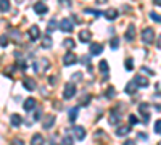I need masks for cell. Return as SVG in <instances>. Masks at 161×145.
<instances>
[{
	"label": "cell",
	"instance_id": "5b68a950",
	"mask_svg": "<svg viewBox=\"0 0 161 145\" xmlns=\"http://www.w3.org/2000/svg\"><path fill=\"white\" fill-rule=\"evenodd\" d=\"M77 61V57L73 53V52L69 50V52H66L64 53V57H63V63H64V66H71V64H74Z\"/></svg>",
	"mask_w": 161,
	"mask_h": 145
},
{
	"label": "cell",
	"instance_id": "83f0119b",
	"mask_svg": "<svg viewBox=\"0 0 161 145\" xmlns=\"http://www.w3.org/2000/svg\"><path fill=\"white\" fill-rule=\"evenodd\" d=\"M124 66H126V70H127V71H132V70H134V60H132V58H127Z\"/></svg>",
	"mask_w": 161,
	"mask_h": 145
},
{
	"label": "cell",
	"instance_id": "c3c4849f",
	"mask_svg": "<svg viewBox=\"0 0 161 145\" xmlns=\"http://www.w3.org/2000/svg\"><path fill=\"white\" fill-rule=\"evenodd\" d=\"M18 66H19L21 70H26V64H24L23 61H18Z\"/></svg>",
	"mask_w": 161,
	"mask_h": 145
},
{
	"label": "cell",
	"instance_id": "f1b7e54d",
	"mask_svg": "<svg viewBox=\"0 0 161 145\" xmlns=\"http://www.w3.org/2000/svg\"><path fill=\"white\" fill-rule=\"evenodd\" d=\"M110 45H111L113 50H116V48L119 47V39H118V37H113V39H111V42H110Z\"/></svg>",
	"mask_w": 161,
	"mask_h": 145
},
{
	"label": "cell",
	"instance_id": "836d02e7",
	"mask_svg": "<svg viewBox=\"0 0 161 145\" xmlns=\"http://www.w3.org/2000/svg\"><path fill=\"white\" fill-rule=\"evenodd\" d=\"M155 132H156V134H161V120H158V121L155 123Z\"/></svg>",
	"mask_w": 161,
	"mask_h": 145
},
{
	"label": "cell",
	"instance_id": "60d3db41",
	"mask_svg": "<svg viewBox=\"0 0 161 145\" xmlns=\"http://www.w3.org/2000/svg\"><path fill=\"white\" fill-rule=\"evenodd\" d=\"M139 139H142V140H147V139H148V136H147L145 132H139Z\"/></svg>",
	"mask_w": 161,
	"mask_h": 145
},
{
	"label": "cell",
	"instance_id": "5bb4252c",
	"mask_svg": "<svg viewBox=\"0 0 161 145\" xmlns=\"http://www.w3.org/2000/svg\"><path fill=\"white\" fill-rule=\"evenodd\" d=\"M90 37H92V34L87 29H82V31L79 32V41L80 42H90Z\"/></svg>",
	"mask_w": 161,
	"mask_h": 145
},
{
	"label": "cell",
	"instance_id": "ee69618b",
	"mask_svg": "<svg viewBox=\"0 0 161 145\" xmlns=\"http://www.w3.org/2000/svg\"><path fill=\"white\" fill-rule=\"evenodd\" d=\"M13 145H24V143H23V140L16 139V140H13Z\"/></svg>",
	"mask_w": 161,
	"mask_h": 145
},
{
	"label": "cell",
	"instance_id": "3957f363",
	"mask_svg": "<svg viewBox=\"0 0 161 145\" xmlns=\"http://www.w3.org/2000/svg\"><path fill=\"white\" fill-rule=\"evenodd\" d=\"M74 94H76V86H74L73 82L66 84V86H64V90H63V98L69 100V98L74 97Z\"/></svg>",
	"mask_w": 161,
	"mask_h": 145
},
{
	"label": "cell",
	"instance_id": "30bf717a",
	"mask_svg": "<svg viewBox=\"0 0 161 145\" xmlns=\"http://www.w3.org/2000/svg\"><path fill=\"white\" fill-rule=\"evenodd\" d=\"M23 86L26 87V90H36V87H37V84L32 77H26L23 81Z\"/></svg>",
	"mask_w": 161,
	"mask_h": 145
},
{
	"label": "cell",
	"instance_id": "ac0fdd59",
	"mask_svg": "<svg viewBox=\"0 0 161 145\" xmlns=\"http://www.w3.org/2000/svg\"><path fill=\"white\" fill-rule=\"evenodd\" d=\"M119 121H121V116H119L114 110H111V114H110V124H111V126H116V124H119Z\"/></svg>",
	"mask_w": 161,
	"mask_h": 145
},
{
	"label": "cell",
	"instance_id": "603a6c76",
	"mask_svg": "<svg viewBox=\"0 0 161 145\" xmlns=\"http://www.w3.org/2000/svg\"><path fill=\"white\" fill-rule=\"evenodd\" d=\"M57 28H58L57 20H50V21H48V26H47V34H52V32L55 31Z\"/></svg>",
	"mask_w": 161,
	"mask_h": 145
},
{
	"label": "cell",
	"instance_id": "8d00e7d4",
	"mask_svg": "<svg viewBox=\"0 0 161 145\" xmlns=\"http://www.w3.org/2000/svg\"><path fill=\"white\" fill-rule=\"evenodd\" d=\"M7 44H8V41H7V36H2V37H0V45L5 47Z\"/></svg>",
	"mask_w": 161,
	"mask_h": 145
},
{
	"label": "cell",
	"instance_id": "f907efd6",
	"mask_svg": "<svg viewBox=\"0 0 161 145\" xmlns=\"http://www.w3.org/2000/svg\"><path fill=\"white\" fill-rule=\"evenodd\" d=\"M153 3L158 5V7H161V0H153Z\"/></svg>",
	"mask_w": 161,
	"mask_h": 145
},
{
	"label": "cell",
	"instance_id": "9c48e42d",
	"mask_svg": "<svg viewBox=\"0 0 161 145\" xmlns=\"http://www.w3.org/2000/svg\"><path fill=\"white\" fill-rule=\"evenodd\" d=\"M134 82L137 84V87H148V79H147L145 76H136L134 77Z\"/></svg>",
	"mask_w": 161,
	"mask_h": 145
},
{
	"label": "cell",
	"instance_id": "11a10c76",
	"mask_svg": "<svg viewBox=\"0 0 161 145\" xmlns=\"http://www.w3.org/2000/svg\"><path fill=\"white\" fill-rule=\"evenodd\" d=\"M159 145H161V142H159Z\"/></svg>",
	"mask_w": 161,
	"mask_h": 145
},
{
	"label": "cell",
	"instance_id": "7a4b0ae2",
	"mask_svg": "<svg viewBox=\"0 0 161 145\" xmlns=\"http://www.w3.org/2000/svg\"><path fill=\"white\" fill-rule=\"evenodd\" d=\"M58 28H60L63 32L69 34V32H73V29H74V24H73V21H71L69 18H63V20L60 21V24H58Z\"/></svg>",
	"mask_w": 161,
	"mask_h": 145
},
{
	"label": "cell",
	"instance_id": "4fadbf2b",
	"mask_svg": "<svg viewBox=\"0 0 161 145\" xmlns=\"http://www.w3.org/2000/svg\"><path fill=\"white\" fill-rule=\"evenodd\" d=\"M73 132H74V137H76L77 140H84V137H86V131H84V127L76 126Z\"/></svg>",
	"mask_w": 161,
	"mask_h": 145
},
{
	"label": "cell",
	"instance_id": "f35d334b",
	"mask_svg": "<svg viewBox=\"0 0 161 145\" xmlns=\"http://www.w3.org/2000/svg\"><path fill=\"white\" fill-rule=\"evenodd\" d=\"M73 79H74V81H80V79H82V74H80V73H74Z\"/></svg>",
	"mask_w": 161,
	"mask_h": 145
},
{
	"label": "cell",
	"instance_id": "816d5d0a",
	"mask_svg": "<svg viewBox=\"0 0 161 145\" xmlns=\"http://www.w3.org/2000/svg\"><path fill=\"white\" fill-rule=\"evenodd\" d=\"M156 45H158V47L161 48V36H159V39H158V44H156Z\"/></svg>",
	"mask_w": 161,
	"mask_h": 145
},
{
	"label": "cell",
	"instance_id": "7402d4cb",
	"mask_svg": "<svg viewBox=\"0 0 161 145\" xmlns=\"http://www.w3.org/2000/svg\"><path fill=\"white\" fill-rule=\"evenodd\" d=\"M31 145H44V137L40 134H34L31 139Z\"/></svg>",
	"mask_w": 161,
	"mask_h": 145
},
{
	"label": "cell",
	"instance_id": "74e56055",
	"mask_svg": "<svg viewBox=\"0 0 161 145\" xmlns=\"http://www.w3.org/2000/svg\"><path fill=\"white\" fill-rule=\"evenodd\" d=\"M113 95H114V89L108 87V90H106V97H113Z\"/></svg>",
	"mask_w": 161,
	"mask_h": 145
},
{
	"label": "cell",
	"instance_id": "d4e9b609",
	"mask_svg": "<svg viewBox=\"0 0 161 145\" xmlns=\"http://www.w3.org/2000/svg\"><path fill=\"white\" fill-rule=\"evenodd\" d=\"M76 45V42L73 41V39H64V42H63V47L64 48H68V50H73Z\"/></svg>",
	"mask_w": 161,
	"mask_h": 145
},
{
	"label": "cell",
	"instance_id": "ab89813d",
	"mask_svg": "<svg viewBox=\"0 0 161 145\" xmlns=\"http://www.w3.org/2000/svg\"><path fill=\"white\" fill-rule=\"evenodd\" d=\"M143 114V123L147 124V123H148V120H150V114L148 113H142Z\"/></svg>",
	"mask_w": 161,
	"mask_h": 145
},
{
	"label": "cell",
	"instance_id": "4316f807",
	"mask_svg": "<svg viewBox=\"0 0 161 145\" xmlns=\"http://www.w3.org/2000/svg\"><path fill=\"white\" fill-rule=\"evenodd\" d=\"M42 47H44V48H50V47H52V37L47 36V37L42 39Z\"/></svg>",
	"mask_w": 161,
	"mask_h": 145
},
{
	"label": "cell",
	"instance_id": "681fc988",
	"mask_svg": "<svg viewBox=\"0 0 161 145\" xmlns=\"http://www.w3.org/2000/svg\"><path fill=\"white\" fill-rule=\"evenodd\" d=\"M34 120H40V110L36 113V116H34Z\"/></svg>",
	"mask_w": 161,
	"mask_h": 145
},
{
	"label": "cell",
	"instance_id": "bcb514c9",
	"mask_svg": "<svg viewBox=\"0 0 161 145\" xmlns=\"http://www.w3.org/2000/svg\"><path fill=\"white\" fill-rule=\"evenodd\" d=\"M142 71H143V73H148V74H153V71H152V70H148V68H145V66L142 68Z\"/></svg>",
	"mask_w": 161,
	"mask_h": 145
},
{
	"label": "cell",
	"instance_id": "2e32d148",
	"mask_svg": "<svg viewBox=\"0 0 161 145\" xmlns=\"http://www.w3.org/2000/svg\"><path fill=\"white\" fill-rule=\"evenodd\" d=\"M105 18L106 20H110V21H113V20H116L118 18V10H114V8H110V10H106L105 13Z\"/></svg>",
	"mask_w": 161,
	"mask_h": 145
},
{
	"label": "cell",
	"instance_id": "b9f144b4",
	"mask_svg": "<svg viewBox=\"0 0 161 145\" xmlns=\"http://www.w3.org/2000/svg\"><path fill=\"white\" fill-rule=\"evenodd\" d=\"M89 100H90V95H86V97L82 98V105H87V103H89Z\"/></svg>",
	"mask_w": 161,
	"mask_h": 145
},
{
	"label": "cell",
	"instance_id": "7dc6e473",
	"mask_svg": "<svg viewBox=\"0 0 161 145\" xmlns=\"http://www.w3.org/2000/svg\"><path fill=\"white\" fill-rule=\"evenodd\" d=\"M124 145H137V143L134 142V140H126V142H124Z\"/></svg>",
	"mask_w": 161,
	"mask_h": 145
},
{
	"label": "cell",
	"instance_id": "6da1fadb",
	"mask_svg": "<svg viewBox=\"0 0 161 145\" xmlns=\"http://www.w3.org/2000/svg\"><path fill=\"white\" fill-rule=\"evenodd\" d=\"M142 42L143 44H147V45H148V44H153L155 42V29L153 28H145L143 31H142Z\"/></svg>",
	"mask_w": 161,
	"mask_h": 145
},
{
	"label": "cell",
	"instance_id": "9a60e30c",
	"mask_svg": "<svg viewBox=\"0 0 161 145\" xmlns=\"http://www.w3.org/2000/svg\"><path fill=\"white\" fill-rule=\"evenodd\" d=\"M132 131V127L130 126H121V127H118L116 129V136H119V137H123V136H127L129 132Z\"/></svg>",
	"mask_w": 161,
	"mask_h": 145
},
{
	"label": "cell",
	"instance_id": "277c9868",
	"mask_svg": "<svg viewBox=\"0 0 161 145\" xmlns=\"http://www.w3.org/2000/svg\"><path fill=\"white\" fill-rule=\"evenodd\" d=\"M32 66H34V71H36V73H42V71L48 70L50 63H48V60H47V58H42V60H40V63H39V61H36V63L32 64Z\"/></svg>",
	"mask_w": 161,
	"mask_h": 145
},
{
	"label": "cell",
	"instance_id": "8fae6325",
	"mask_svg": "<svg viewBox=\"0 0 161 145\" xmlns=\"http://www.w3.org/2000/svg\"><path fill=\"white\" fill-rule=\"evenodd\" d=\"M53 124H55V116H53V114H47L44 123H42V127L44 129H50Z\"/></svg>",
	"mask_w": 161,
	"mask_h": 145
},
{
	"label": "cell",
	"instance_id": "d6986e66",
	"mask_svg": "<svg viewBox=\"0 0 161 145\" xmlns=\"http://www.w3.org/2000/svg\"><path fill=\"white\" fill-rule=\"evenodd\" d=\"M36 107V100L31 97V98H26V102H24V105H23V108L26 110V111H31L32 108Z\"/></svg>",
	"mask_w": 161,
	"mask_h": 145
},
{
	"label": "cell",
	"instance_id": "484cf974",
	"mask_svg": "<svg viewBox=\"0 0 161 145\" xmlns=\"http://www.w3.org/2000/svg\"><path fill=\"white\" fill-rule=\"evenodd\" d=\"M77 114H79V108L77 107H73L69 110V121H74L76 118H77Z\"/></svg>",
	"mask_w": 161,
	"mask_h": 145
},
{
	"label": "cell",
	"instance_id": "52a82bcc",
	"mask_svg": "<svg viewBox=\"0 0 161 145\" xmlns=\"http://www.w3.org/2000/svg\"><path fill=\"white\" fill-rule=\"evenodd\" d=\"M34 11L37 13V15H45V13L48 11V7L44 2H36L34 3Z\"/></svg>",
	"mask_w": 161,
	"mask_h": 145
},
{
	"label": "cell",
	"instance_id": "db71d44e",
	"mask_svg": "<svg viewBox=\"0 0 161 145\" xmlns=\"http://www.w3.org/2000/svg\"><path fill=\"white\" fill-rule=\"evenodd\" d=\"M16 2H18V3H21V2H23V0H16Z\"/></svg>",
	"mask_w": 161,
	"mask_h": 145
},
{
	"label": "cell",
	"instance_id": "4dcf8cb0",
	"mask_svg": "<svg viewBox=\"0 0 161 145\" xmlns=\"http://www.w3.org/2000/svg\"><path fill=\"white\" fill-rule=\"evenodd\" d=\"M150 18L153 20V21H156V23H161V15H158V13H150Z\"/></svg>",
	"mask_w": 161,
	"mask_h": 145
},
{
	"label": "cell",
	"instance_id": "7bdbcfd3",
	"mask_svg": "<svg viewBox=\"0 0 161 145\" xmlns=\"http://www.w3.org/2000/svg\"><path fill=\"white\" fill-rule=\"evenodd\" d=\"M82 61H84V64H87V68L90 66V64H89V57L86 55V57H82Z\"/></svg>",
	"mask_w": 161,
	"mask_h": 145
},
{
	"label": "cell",
	"instance_id": "44dd1931",
	"mask_svg": "<svg viewBox=\"0 0 161 145\" xmlns=\"http://www.w3.org/2000/svg\"><path fill=\"white\" fill-rule=\"evenodd\" d=\"M137 84L136 82H134V81H130L127 86H126V94H129V95H132V94H136V92H137Z\"/></svg>",
	"mask_w": 161,
	"mask_h": 145
},
{
	"label": "cell",
	"instance_id": "f6af8a7d",
	"mask_svg": "<svg viewBox=\"0 0 161 145\" xmlns=\"http://www.w3.org/2000/svg\"><path fill=\"white\" fill-rule=\"evenodd\" d=\"M48 82L50 84H57V77H48Z\"/></svg>",
	"mask_w": 161,
	"mask_h": 145
},
{
	"label": "cell",
	"instance_id": "e575fe53",
	"mask_svg": "<svg viewBox=\"0 0 161 145\" xmlns=\"http://www.w3.org/2000/svg\"><path fill=\"white\" fill-rule=\"evenodd\" d=\"M61 145H73L71 137H64V139H63V142H61Z\"/></svg>",
	"mask_w": 161,
	"mask_h": 145
},
{
	"label": "cell",
	"instance_id": "7c38bea8",
	"mask_svg": "<svg viewBox=\"0 0 161 145\" xmlns=\"http://www.w3.org/2000/svg\"><path fill=\"white\" fill-rule=\"evenodd\" d=\"M126 39L129 42H132L134 39H136V26H134V24H129V28L126 31Z\"/></svg>",
	"mask_w": 161,
	"mask_h": 145
},
{
	"label": "cell",
	"instance_id": "e0dca14e",
	"mask_svg": "<svg viewBox=\"0 0 161 145\" xmlns=\"http://www.w3.org/2000/svg\"><path fill=\"white\" fill-rule=\"evenodd\" d=\"M98 68H100V71H102V73H105L103 79L106 81V79H108V61L102 60V61H100V64H98Z\"/></svg>",
	"mask_w": 161,
	"mask_h": 145
},
{
	"label": "cell",
	"instance_id": "ba28073f",
	"mask_svg": "<svg viewBox=\"0 0 161 145\" xmlns=\"http://www.w3.org/2000/svg\"><path fill=\"white\" fill-rule=\"evenodd\" d=\"M102 52H103V44H98V42L90 44V55H100Z\"/></svg>",
	"mask_w": 161,
	"mask_h": 145
},
{
	"label": "cell",
	"instance_id": "d590c367",
	"mask_svg": "<svg viewBox=\"0 0 161 145\" xmlns=\"http://www.w3.org/2000/svg\"><path fill=\"white\" fill-rule=\"evenodd\" d=\"M129 123L134 126V124H137V118L134 116V114H129Z\"/></svg>",
	"mask_w": 161,
	"mask_h": 145
},
{
	"label": "cell",
	"instance_id": "8992f818",
	"mask_svg": "<svg viewBox=\"0 0 161 145\" xmlns=\"http://www.w3.org/2000/svg\"><path fill=\"white\" fill-rule=\"evenodd\" d=\"M28 34H29V39H31L32 42L39 41V39H40V29H39V26H31Z\"/></svg>",
	"mask_w": 161,
	"mask_h": 145
},
{
	"label": "cell",
	"instance_id": "1f68e13d",
	"mask_svg": "<svg viewBox=\"0 0 161 145\" xmlns=\"http://www.w3.org/2000/svg\"><path fill=\"white\" fill-rule=\"evenodd\" d=\"M86 13H87V15H93V16H100V15H102L100 11H97V10H90V8H86Z\"/></svg>",
	"mask_w": 161,
	"mask_h": 145
},
{
	"label": "cell",
	"instance_id": "f546056e",
	"mask_svg": "<svg viewBox=\"0 0 161 145\" xmlns=\"http://www.w3.org/2000/svg\"><path fill=\"white\" fill-rule=\"evenodd\" d=\"M19 36H21V32H19L18 29H13V31H11V37L15 39V42H19Z\"/></svg>",
	"mask_w": 161,
	"mask_h": 145
},
{
	"label": "cell",
	"instance_id": "d6a6232c",
	"mask_svg": "<svg viewBox=\"0 0 161 145\" xmlns=\"http://www.w3.org/2000/svg\"><path fill=\"white\" fill-rule=\"evenodd\" d=\"M147 110H148V105H147V103H142V105H139V111H140V113H148Z\"/></svg>",
	"mask_w": 161,
	"mask_h": 145
},
{
	"label": "cell",
	"instance_id": "cb8c5ba5",
	"mask_svg": "<svg viewBox=\"0 0 161 145\" xmlns=\"http://www.w3.org/2000/svg\"><path fill=\"white\" fill-rule=\"evenodd\" d=\"M0 11L2 13L10 11V0H0Z\"/></svg>",
	"mask_w": 161,
	"mask_h": 145
},
{
	"label": "cell",
	"instance_id": "ffe728a7",
	"mask_svg": "<svg viewBox=\"0 0 161 145\" xmlns=\"http://www.w3.org/2000/svg\"><path fill=\"white\" fill-rule=\"evenodd\" d=\"M10 123H11L13 127H19V124L23 123V120H21V116H19V114H11Z\"/></svg>",
	"mask_w": 161,
	"mask_h": 145
},
{
	"label": "cell",
	"instance_id": "f5cc1de1",
	"mask_svg": "<svg viewBox=\"0 0 161 145\" xmlns=\"http://www.w3.org/2000/svg\"><path fill=\"white\" fill-rule=\"evenodd\" d=\"M106 2V0H98V3H105Z\"/></svg>",
	"mask_w": 161,
	"mask_h": 145
}]
</instances>
